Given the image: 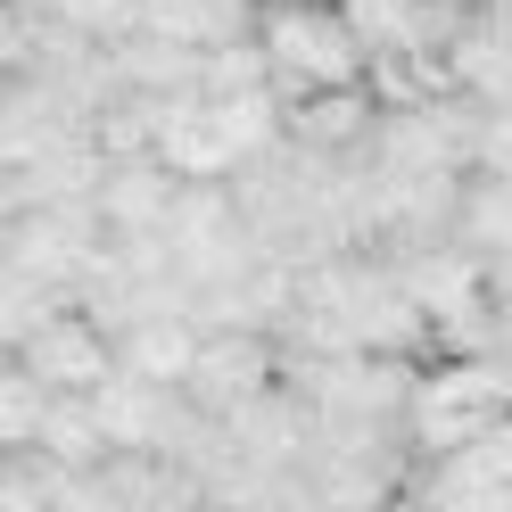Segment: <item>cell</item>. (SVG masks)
Returning <instances> with one entry per match:
<instances>
[{"label":"cell","mask_w":512,"mask_h":512,"mask_svg":"<svg viewBox=\"0 0 512 512\" xmlns=\"http://www.w3.org/2000/svg\"><path fill=\"white\" fill-rule=\"evenodd\" d=\"M504 405H512V356L471 347V356H446L430 380H413V397H405V438L422 446V455H446L455 438L488 430Z\"/></svg>","instance_id":"7a4b0ae2"},{"label":"cell","mask_w":512,"mask_h":512,"mask_svg":"<svg viewBox=\"0 0 512 512\" xmlns=\"http://www.w3.org/2000/svg\"><path fill=\"white\" fill-rule=\"evenodd\" d=\"M141 25H149V34H166V42L215 50V42L256 34V0H141Z\"/></svg>","instance_id":"30bf717a"},{"label":"cell","mask_w":512,"mask_h":512,"mask_svg":"<svg viewBox=\"0 0 512 512\" xmlns=\"http://www.w3.org/2000/svg\"><path fill=\"white\" fill-rule=\"evenodd\" d=\"M190 347H199V323H190V314H141V323L116 331V364H124V372H149V380H174V389H182Z\"/></svg>","instance_id":"8fae6325"},{"label":"cell","mask_w":512,"mask_h":512,"mask_svg":"<svg viewBox=\"0 0 512 512\" xmlns=\"http://www.w3.org/2000/svg\"><path fill=\"white\" fill-rule=\"evenodd\" d=\"M372 91L364 83H331V91H306V100H281V141L314 149V157H364L372 141Z\"/></svg>","instance_id":"ba28073f"},{"label":"cell","mask_w":512,"mask_h":512,"mask_svg":"<svg viewBox=\"0 0 512 512\" xmlns=\"http://www.w3.org/2000/svg\"><path fill=\"white\" fill-rule=\"evenodd\" d=\"M438 50H446V67H455V91H463V100H512V25L488 17L479 0L446 25Z\"/></svg>","instance_id":"9c48e42d"},{"label":"cell","mask_w":512,"mask_h":512,"mask_svg":"<svg viewBox=\"0 0 512 512\" xmlns=\"http://www.w3.org/2000/svg\"><path fill=\"white\" fill-rule=\"evenodd\" d=\"M42 9L58 25H75V34H91V42H116L141 25V0H42Z\"/></svg>","instance_id":"5bb4252c"},{"label":"cell","mask_w":512,"mask_h":512,"mask_svg":"<svg viewBox=\"0 0 512 512\" xmlns=\"http://www.w3.org/2000/svg\"><path fill=\"white\" fill-rule=\"evenodd\" d=\"M496 306V298H488ZM488 347H496V356H512V306H496V331H488Z\"/></svg>","instance_id":"2e32d148"},{"label":"cell","mask_w":512,"mask_h":512,"mask_svg":"<svg viewBox=\"0 0 512 512\" xmlns=\"http://www.w3.org/2000/svg\"><path fill=\"white\" fill-rule=\"evenodd\" d=\"M488 298H496V306H512V248H504V256H488Z\"/></svg>","instance_id":"9a60e30c"},{"label":"cell","mask_w":512,"mask_h":512,"mask_svg":"<svg viewBox=\"0 0 512 512\" xmlns=\"http://www.w3.org/2000/svg\"><path fill=\"white\" fill-rule=\"evenodd\" d=\"M83 405H91V422H100V438L108 446H157V455H174V438H182V422L199 405H190L174 380H149V372H108L100 389H83Z\"/></svg>","instance_id":"8992f818"},{"label":"cell","mask_w":512,"mask_h":512,"mask_svg":"<svg viewBox=\"0 0 512 512\" xmlns=\"http://www.w3.org/2000/svg\"><path fill=\"white\" fill-rule=\"evenodd\" d=\"M256 50H265V83L281 100L364 83V58H372L339 0H256Z\"/></svg>","instance_id":"6da1fadb"},{"label":"cell","mask_w":512,"mask_h":512,"mask_svg":"<svg viewBox=\"0 0 512 512\" xmlns=\"http://www.w3.org/2000/svg\"><path fill=\"white\" fill-rule=\"evenodd\" d=\"M9 356L34 372L50 397H83V389H100V380L116 372V339L91 323L83 306H67V298H58V306H42L34 323H25V339L9 347Z\"/></svg>","instance_id":"277c9868"},{"label":"cell","mask_w":512,"mask_h":512,"mask_svg":"<svg viewBox=\"0 0 512 512\" xmlns=\"http://www.w3.org/2000/svg\"><path fill=\"white\" fill-rule=\"evenodd\" d=\"M25 9H42V0H25Z\"/></svg>","instance_id":"e0dca14e"},{"label":"cell","mask_w":512,"mask_h":512,"mask_svg":"<svg viewBox=\"0 0 512 512\" xmlns=\"http://www.w3.org/2000/svg\"><path fill=\"white\" fill-rule=\"evenodd\" d=\"M174 166L166 157H100V182H91V207H100V232L108 240H133V232H166V207H174Z\"/></svg>","instance_id":"52a82bcc"},{"label":"cell","mask_w":512,"mask_h":512,"mask_svg":"<svg viewBox=\"0 0 512 512\" xmlns=\"http://www.w3.org/2000/svg\"><path fill=\"white\" fill-rule=\"evenodd\" d=\"M281 380V356H273V339L256 331V323H223V331H199V347H190V372H182V397L199 405V413H240L256 389H273Z\"/></svg>","instance_id":"5b68a950"},{"label":"cell","mask_w":512,"mask_h":512,"mask_svg":"<svg viewBox=\"0 0 512 512\" xmlns=\"http://www.w3.org/2000/svg\"><path fill=\"white\" fill-rule=\"evenodd\" d=\"M42 405H50V389H42L17 356H0V446H25V438H34V430H42Z\"/></svg>","instance_id":"4fadbf2b"},{"label":"cell","mask_w":512,"mask_h":512,"mask_svg":"<svg viewBox=\"0 0 512 512\" xmlns=\"http://www.w3.org/2000/svg\"><path fill=\"white\" fill-rule=\"evenodd\" d=\"M100 207L91 199H34V207H17L9 215V240H0V256H9L17 273H34L42 290L67 298L75 290V273H83V256L100 248Z\"/></svg>","instance_id":"3957f363"},{"label":"cell","mask_w":512,"mask_h":512,"mask_svg":"<svg viewBox=\"0 0 512 512\" xmlns=\"http://www.w3.org/2000/svg\"><path fill=\"white\" fill-rule=\"evenodd\" d=\"M34 446H50L58 463L91 471L108 438H100V422H91V405H83V397H50V405H42V430H34Z\"/></svg>","instance_id":"7c38bea8"}]
</instances>
